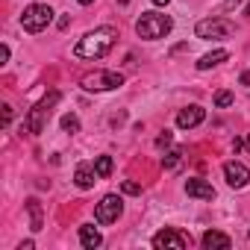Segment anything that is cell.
Masks as SVG:
<instances>
[{
	"label": "cell",
	"mask_w": 250,
	"mask_h": 250,
	"mask_svg": "<svg viewBox=\"0 0 250 250\" xmlns=\"http://www.w3.org/2000/svg\"><path fill=\"white\" fill-rule=\"evenodd\" d=\"M115 42H118V30H115V27H97V30L85 33V36L77 42L74 53H77L80 59H103V56L115 47Z\"/></svg>",
	"instance_id": "cell-1"
},
{
	"label": "cell",
	"mask_w": 250,
	"mask_h": 250,
	"mask_svg": "<svg viewBox=\"0 0 250 250\" xmlns=\"http://www.w3.org/2000/svg\"><path fill=\"white\" fill-rule=\"evenodd\" d=\"M59 91H50V94H44L33 109H30V115H27V133L30 136H42L44 133V127H47V118H50V112H53V106L59 103Z\"/></svg>",
	"instance_id": "cell-2"
},
{
	"label": "cell",
	"mask_w": 250,
	"mask_h": 250,
	"mask_svg": "<svg viewBox=\"0 0 250 250\" xmlns=\"http://www.w3.org/2000/svg\"><path fill=\"white\" fill-rule=\"evenodd\" d=\"M174 21L168 15H159V12H145L139 21H136V33L147 42H156V39H165L171 33Z\"/></svg>",
	"instance_id": "cell-3"
},
{
	"label": "cell",
	"mask_w": 250,
	"mask_h": 250,
	"mask_svg": "<svg viewBox=\"0 0 250 250\" xmlns=\"http://www.w3.org/2000/svg\"><path fill=\"white\" fill-rule=\"evenodd\" d=\"M50 21H53V9H50L47 3H33V6H27L24 15H21V27H24L27 33H42Z\"/></svg>",
	"instance_id": "cell-4"
},
{
	"label": "cell",
	"mask_w": 250,
	"mask_h": 250,
	"mask_svg": "<svg viewBox=\"0 0 250 250\" xmlns=\"http://www.w3.org/2000/svg\"><path fill=\"white\" fill-rule=\"evenodd\" d=\"M232 33H235V24L227 18H206V21H197V27H194L197 39H224Z\"/></svg>",
	"instance_id": "cell-5"
},
{
	"label": "cell",
	"mask_w": 250,
	"mask_h": 250,
	"mask_svg": "<svg viewBox=\"0 0 250 250\" xmlns=\"http://www.w3.org/2000/svg\"><path fill=\"white\" fill-rule=\"evenodd\" d=\"M118 85H124V77L118 71H94V74L83 77L85 91H109V88H118Z\"/></svg>",
	"instance_id": "cell-6"
},
{
	"label": "cell",
	"mask_w": 250,
	"mask_h": 250,
	"mask_svg": "<svg viewBox=\"0 0 250 250\" xmlns=\"http://www.w3.org/2000/svg\"><path fill=\"white\" fill-rule=\"evenodd\" d=\"M121 212H124L121 197H118V194H106V197L94 206V221H97V224H112V221L121 218Z\"/></svg>",
	"instance_id": "cell-7"
},
{
	"label": "cell",
	"mask_w": 250,
	"mask_h": 250,
	"mask_svg": "<svg viewBox=\"0 0 250 250\" xmlns=\"http://www.w3.org/2000/svg\"><path fill=\"white\" fill-rule=\"evenodd\" d=\"M153 247H156V250H162V247H174V250H186V247H188V238H186L183 232H177V229H171V227H165V229H159V232L153 235Z\"/></svg>",
	"instance_id": "cell-8"
},
{
	"label": "cell",
	"mask_w": 250,
	"mask_h": 250,
	"mask_svg": "<svg viewBox=\"0 0 250 250\" xmlns=\"http://www.w3.org/2000/svg\"><path fill=\"white\" fill-rule=\"evenodd\" d=\"M224 177H227L229 188H244L250 183V168L244 162H227L224 165Z\"/></svg>",
	"instance_id": "cell-9"
},
{
	"label": "cell",
	"mask_w": 250,
	"mask_h": 250,
	"mask_svg": "<svg viewBox=\"0 0 250 250\" xmlns=\"http://www.w3.org/2000/svg\"><path fill=\"white\" fill-rule=\"evenodd\" d=\"M203 118H206V109L203 106H186V109H180L177 112V127L180 130H194L197 124H203Z\"/></svg>",
	"instance_id": "cell-10"
},
{
	"label": "cell",
	"mask_w": 250,
	"mask_h": 250,
	"mask_svg": "<svg viewBox=\"0 0 250 250\" xmlns=\"http://www.w3.org/2000/svg\"><path fill=\"white\" fill-rule=\"evenodd\" d=\"M186 194L188 197H197V200H212L215 197V188L206 180H186Z\"/></svg>",
	"instance_id": "cell-11"
},
{
	"label": "cell",
	"mask_w": 250,
	"mask_h": 250,
	"mask_svg": "<svg viewBox=\"0 0 250 250\" xmlns=\"http://www.w3.org/2000/svg\"><path fill=\"white\" fill-rule=\"evenodd\" d=\"M80 244H83L85 250H94V247L103 244V238H100V232H97L91 224H83V227H80Z\"/></svg>",
	"instance_id": "cell-12"
},
{
	"label": "cell",
	"mask_w": 250,
	"mask_h": 250,
	"mask_svg": "<svg viewBox=\"0 0 250 250\" xmlns=\"http://www.w3.org/2000/svg\"><path fill=\"white\" fill-rule=\"evenodd\" d=\"M232 241H229V235H224V232H218V229H209V232H203V247L206 250H227Z\"/></svg>",
	"instance_id": "cell-13"
},
{
	"label": "cell",
	"mask_w": 250,
	"mask_h": 250,
	"mask_svg": "<svg viewBox=\"0 0 250 250\" xmlns=\"http://www.w3.org/2000/svg\"><path fill=\"white\" fill-rule=\"evenodd\" d=\"M74 183H77L80 188H91V186L97 183V171H94L91 165H80L77 174H74Z\"/></svg>",
	"instance_id": "cell-14"
},
{
	"label": "cell",
	"mask_w": 250,
	"mask_h": 250,
	"mask_svg": "<svg viewBox=\"0 0 250 250\" xmlns=\"http://www.w3.org/2000/svg\"><path fill=\"white\" fill-rule=\"evenodd\" d=\"M227 59H229V53H227V50H212V53L200 56L197 68H200V71H209V68H215V65H221V62H227Z\"/></svg>",
	"instance_id": "cell-15"
},
{
	"label": "cell",
	"mask_w": 250,
	"mask_h": 250,
	"mask_svg": "<svg viewBox=\"0 0 250 250\" xmlns=\"http://www.w3.org/2000/svg\"><path fill=\"white\" fill-rule=\"evenodd\" d=\"M27 209H30V221H33V232H39V229H42V203H39L36 197H30V200H27Z\"/></svg>",
	"instance_id": "cell-16"
},
{
	"label": "cell",
	"mask_w": 250,
	"mask_h": 250,
	"mask_svg": "<svg viewBox=\"0 0 250 250\" xmlns=\"http://www.w3.org/2000/svg\"><path fill=\"white\" fill-rule=\"evenodd\" d=\"M112 168H115V165H112V156H97V159H94V171H97L100 180H106V177L112 174Z\"/></svg>",
	"instance_id": "cell-17"
},
{
	"label": "cell",
	"mask_w": 250,
	"mask_h": 250,
	"mask_svg": "<svg viewBox=\"0 0 250 250\" xmlns=\"http://www.w3.org/2000/svg\"><path fill=\"white\" fill-rule=\"evenodd\" d=\"M180 162H183V150H171V153H165V156H162V165H165L168 171L180 168Z\"/></svg>",
	"instance_id": "cell-18"
},
{
	"label": "cell",
	"mask_w": 250,
	"mask_h": 250,
	"mask_svg": "<svg viewBox=\"0 0 250 250\" xmlns=\"http://www.w3.org/2000/svg\"><path fill=\"white\" fill-rule=\"evenodd\" d=\"M62 130H65V133H77V130H80V118H77V115H65V118H62Z\"/></svg>",
	"instance_id": "cell-19"
},
{
	"label": "cell",
	"mask_w": 250,
	"mask_h": 250,
	"mask_svg": "<svg viewBox=\"0 0 250 250\" xmlns=\"http://www.w3.org/2000/svg\"><path fill=\"white\" fill-rule=\"evenodd\" d=\"M215 106H218V109L232 106V91H218V94H215Z\"/></svg>",
	"instance_id": "cell-20"
},
{
	"label": "cell",
	"mask_w": 250,
	"mask_h": 250,
	"mask_svg": "<svg viewBox=\"0 0 250 250\" xmlns=\"http://www.w3.org/2000/svg\"><path fill=\"white\" fill-rule=\"evenodd\" d=\"M121 188H124V194H142V186H139V183H130V180L124 183Z\"/></svg>",
	"instance_id": "cell-21"
},
{
	"label": "cell",
	"mask_w": 250,
	"mask_h": 250,
	"mask_svg": "<svg viewBox=\"0 0 250 250\" xmlns=\"http://www.w3.org/2000/svg\"><path fill=\"white\" fill-rule=\"evenodd\" d=\"M171 139H174V136H171V133L165 130V133H162V136L156 139V147H168V145H171Z\"/></svg>",
	"instance_id": "cell-22"
},
{
	"label": "cell",
	"mask_w": 250,
	"mask_h": 250,
	"mask_svg": "<svg viewBox=\"0 0 250 250\" xmlns=\"http://www.w3.org/2000/svg\"><path fill=\"white\" fill-rule=\"evenodd\" d=\"M12 121V106H3V124H9Z\"/></svg>",
	"instance_id": "cell-23"
},
{
	"label": "cell",
	"mask_w": 250,
	"mask_h": 250,
	"mask_svg": "<svg viewBox=\"0 0 250 250\" xmlns=\"http://www.w3.org/2000/svg\"><path fill=\"white\" fill-rule=\"evenodd\" d=\"M0 62H9V47H6V44L0 47Z\"/></svg>",
	"instance_id": "cell-24"
},
{
	"label": "cell",
	"mask_w": 250,
	"mask_h": 250,
	"mask_svg": "<svg viewBox=\"0 0 250 250\" xmlns=\"http://www.w3.org/2000/svg\"><path fill=\"white\" fill-rule=\"evenodd\" d=\"M241 85H250V71H247V74H241Z\"/></svg>",
	"instance_id": "cell-25"
},
{
	"label": "cell",
	"mask_w": 250,
	"mask_h": 250,
	"mask_svg": "<svg viewBox=\"0 0 250 250\" xmlns=\"http://www.w3.org/2000/svg\"><path fill=\"white\" fill-rule=\"evenodd\" d=\"M153 3H156V6H165V3H168V0H153Z\"/></svg>",
	"instance_id": "cell-26"
},
{
	"label": "cell",
	"mask_w": 250,
	"mask_h": 250,
	"mask_svg": "<svg viewBox=\"0 0 250 250\" xmlns=\"http://www.w3.org/2000/svg\"><path fill=\"white\" fill-rule=\"evenodd\" d=\"M115 3H121V6H127V3H130V0H115Z\"/></svg>",
	"instance_id": "cell-27"
},
{
	"label": "cell",
	"mask_w": 250,
	"mask_h": 250,
	"mask_svg": "<svg viewBox=\"0 0 250 250\" xmlns=\"http://www.w3.org/2000/svg\"><path fill=\"white\" fill-rule=\"evenodd\" d=\"M80 3H83V6H88V3H94V0H80Z\"/></svg>",
	"instance_id": "cell-28"
},
{
	"label": "cell",
	"mask_w": 250,
	"mask_h": 250,
	"mask_svg": "<svg viewBox=\"0 0 250 250\" xmlns=\"http://www.w3.org/2000/svg\"><path fill=\"white\" fill-rule=\"evenodd\" d=\"M244 15H250V3H247V9H244Z\"/></svg>",
	"instance_id": "cell-29"
}]
</instances>
